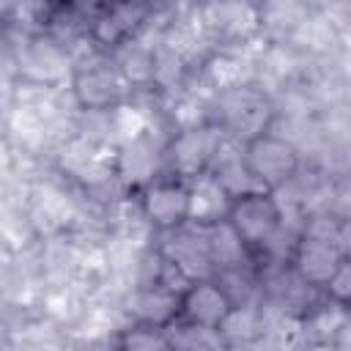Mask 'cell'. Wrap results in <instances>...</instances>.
I'll use <instances>...</instances> for the list:
<instances>
[{
	"label": "cell",
	"instance_id": "6da1fadb",
	"mask_svg": "<svg viewBox=\"0 0 351 351\" xmlns=\"http://www.w3.org/2000/svg\"><path fill=\"white\" fill-rule=\"evenodd\" d=\"M222 225L230 230L233 241L247 250L258 252L274 241V236L282 228V206L271 192L263 189H247L233 192Z\"/></svg>",
	"mask_w": 351,
	"mask_h": 351
},
{
	"label": "cell",
	"instance_id": "7a4b0ae2",
	"mask_svg": "<svg viewBox=\"0 0 351 351\" xmlns=\"http://www.w3.org/2000/svg\"><path fill=\"white\" fill-rule=\"evenodd\" d=\"M239 165L247 173V178L255 184L252 189H263L274 195L277 189H282L296 178L302 167V156L291 140L266 129L241 143Z\"/></svg>",
	"mask_w": 351,
	"mask_h": 351
},
{
	"label": "cell",
	"instance_id": "3957f363",
	"mask_svg": "<svg viewBox=\"0 0 351 351\" xmlns=\"http://www.w3.org/2000/svg\"><path fill=\"white\" fill-rule=\"evenodd\" d=\"M137 206H140L143 219L154 230L176 233L192 222L189 181H184L173 173H159L143 184V189L137 192Z\"/></svg>",
	"mask_w": 351,
	"mask_h": 351
},
{
	"label": "cell",
	"instance_id": "277c9868",
	"mask_svg": "<svg viewBox=\"0 0 351 351\" xmlns=\"http://www.w3.org/2000/svg\"><path fill=\"white\" fill-rule=\"evenodd\" d=\"M236 304L239 302L230 296L228 285L219 277H195L176 299L170 326L219 332Z\"/></svg>",
	"mask_w": 351,
	"mask_h": 351
},
{
	"label": "cell",
	"instance_id": "5b68a950",
	"mask_svg": "<svg viewBox=\"0 0 351 351\" xmlns=\"http://www.w3.org/2000/svg\"><path fill=\"white\" fill-rule=\"evenodd\" d=\"M219 145H222V129L214 121L181 126L165 148V154H167V170L165 173H173L184 181H192V178L211 170V162L219 154Z\"/></svg>",
	"mask_w": 351,
	"mask_h": 351
},
{
	"label": "cell",
	"instance_id": "8992f818",
	"mask_svg": "<svg viewBox=\"0 0 351 351\" xmlns=\"http://www.w3.org/2000/svg\"><path fill=\"white\" fill-rule=\"evenodd\" d=\"M71 93L82 110H110L126 101L132 93V85L123 80V74L115 69V63L104 55L99 60L82 63L71 74Z\"/></svg>",
	"mask_w": 351,
	"mask_h": 351
},
{
	"label": "cell",
	"instance_id": "52a82bcc",
	"mask_svg": "<svg viewBox=\"0 0 351 351\" xmlns=\"http://www.w3.org/2000/svg\"><path fill=\"white\" fill-rule=\"evenodd\" d=\"M271 118V104L263 93H255L252 85L228 88L222 96V110L217 115V126L222 134H236L241 143L266 132Z\"/></svg>",
	"mask_w": 351,
	"mask_h": 351
},
{
	"label": "cell",
	"instance_id": "ba28073f",
	"mask_svg": "<svg viewBox=\"0 0 351 351\" xmlns=\"http://www.w3.org/2000/svg\"><path fill=\"white\" fill-rule=\"evenodd\" d=\"M348 252L340 250L329 236L304 230L293 247H291V269L296 271V277L304 285L313 288H324V282L329 280V274L337 269V263L346 258Z\"/></svg>",
	"mask_w": 351,
	"mask_h": 351
},
{
	"label": "cell",
	"instance_id": "9c48e42d",
	"mask_svg": "<svg viewBox=\"0 0 351 351\" xmlns=\"http://www.w3.org/2000/svg\"><path fill=\"white\" fill-rule=\"evenodd\" d=\"M148 16L145 5H107L101 16H96L88 27V38L93 47H99L104 55H112L118 47L134 38V33L143 27Z\"/></svg>",
	"mask_w": 351,
	"mask_h": 351
},
{
	"label": "cell",
	"instance_id": "30bf717a",
	"mask_svg": "<svg viewBox=\"0 0 351 351\" xmlns=\"http://www.w3.org/2000/svg\"><path fill=\"white\" fill-rule=\"evenodd\" d=\"M115 351H173L170 326L132 321L115 340Z\"/></svg>",
	"mask_w": 351,
	"mask_h": 351
},
{
	"label": "cell",
	"instance_id": "8fae6325",
	"mask_svg": "<svg viewBox=\"0 0 351 351\" xmlns=\"http://www.w3.org/2000/svg\"><path fill=\"white\" fill-rule=\"evenodd\" d=\"M324 291H326V296L335 307H340V310L348 307V296H351V258L348 255L329 274V280L324 282Z\"/></svg>",
	"mask_w": 351,
	"mask_h": 351
}]
</instances>
